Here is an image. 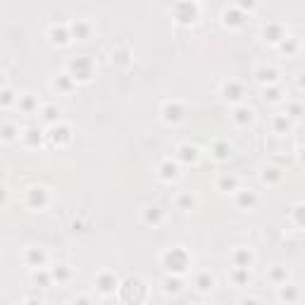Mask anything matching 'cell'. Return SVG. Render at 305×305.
<instances>
[{
    "mask_svg": "<svg viewBox=\"0 0 305 305\" xmlns=\"http://www.w3.org/2000/svg\"><path fill=\"white\" fill-rule=\"evenodd\" d=\"M162 263H165L167 270H169L174 277H177V274H181V272L188 267L191 257H188V253L184 248H169L165 253V257H162Z\"/></svg>",
    "mask_w": 305,
    "mask_h": 305,
    "instance_id": "1",
    "label": "cell"
},
{
    "mask_svg": "<svg viewBox=\"0 0 305 305\" xmlns=\"http://www.w3.org/2000/svg\"><path fill=\"white\" fill-rule=\"evenodd\" d=\"M91 70H93V64H91L89 57H76V60L70 62V76L72 79L86 81V79H91Z\"/></svg>",
    "mask_w": 305,
    "mask_h": 305,
    "instance_id": "2",
    "label": "cell"
},
{
    "mask_svg": "<svg viewBox=\"0 0 305 305\" xmlns=\"http://www.w3.org/2000/svg\"><path fill=\"white\" fill-rule=\"evenodd\" d=\"M27 203H29V208L43 210L46 205H48V191H46L43 186H31L27 191Z\"/></svg>",
    "mask_w": 305,
    "mask_h": 305,
    "instance_id": "3",
    "label": "cell"
},
{
    "mask_svg": "<svg viewBox=\"0 0 305 305\" xmlns=\"http://www.w3.org/2000/svg\"><path fill=\"white\" fill-rule=\"evenodd\" d=\"M117 277H115V274H112V272H100V274H98V279H96V289L100 293H103V296H110V293H115L117 291Z\"/></svg>",
    "mask_w": 305,
    "mask_h": 305,
    "instance_id": "4",
    "label": "cell"
},
{
    "mask_svg": "<svg viewBox=\"0 0 305 305\" xmlns=\"http://www.w3.org/2000/svg\"><path fill=\"white\" fill-rule=\"evenodd\" d=\"M184 115H186V107L181 103H177V100H169V103L162 105V119L165 122H179V119H184Z\"/></svg>",
    "mask_w": 305,
    "mask_h": 305,
    "instance_id": "5",
    "label": "cell"
},
{
    "mask_svg": "<svg viewBox=\"0 0 305 305\" xmlns=\"http://www.w3.org/2000/svg\"><path fill=\"white\" fill-rule=\"evenodd\" d=\"M48 139L53 141L55 146H64V143H70V141H72L70 126H64V124H53V126H50Z\"/></svg>",
    "mask_w": 305,
    "mask_h": 305,
    "instance_id": "6",
    "label": "cell"
},
{
    "mask_svg": "<svg viewBox=\"0 0 305 305\" xmlns=\"http://www.w3.org/2000/svg\"><path fill=\"white\" fill-rule=\"evenodd\" d=\"M24 260H27V265H31V267H36V270H41L43 265L48 263V255H46V250L43 248H27Z\"/></svg>",
    "mask_w": 305,
    "mask_h": 305,
    "instance_id": "7",
    "label": "cell"
},
{
    "mask_svg": "<svg viewBox=\"0 0 305 305\" xmlns=\"http://www.w3.org/2000/svg\"><path fill=\"white\" fill-rule=\"evenodd\" d=\"M222 93H224V98H227V100H231V103H238V100L243 98V86L238 81H234V79H229V81L222 86Z\"/></svg>",
    "mask_w": 305,
    "mask_h": 305,
    "instance_id": "8",
    "label": "cell"
},
{
    "mask_svg": "<svg viewBox=\"0 0 305 305\" xmlns=\"http://www.w3.org/2000/svg\"><path fill=\"white\" fill-rule=\"evenodd\" d=\"M263 36L270 43H279V41H284V38H286V36H284V27H281L279 21H270V24L263 29Z\"/></svg>",
    "mask_w": 305,
    "mask_h": 305,
    "instance_id": "9",
    "label": "cell"
},
{
    "mask_svg": "<svg viewBox=\"0 0 305 305\" xmlns=\"http://www.w3.org/2000/svg\"><path fill=\"white\" fill-rule=\"evenodd\" d=\"M231 260H234V267H243V270H248L250 265H253V253H250L248 248H236L234 255H231Z\"/></svg>",
    "mask_w": 305,
    "mask_h": 305,
    "instance_id": "10",
    "label": "cell"
},
{
    "mask_svg": "<svg viewBox=\"0 0 305 305\" xmlns=\"http://www.w3.org/2000/svg\"><path fill=\"white\" fill-rule=\"evenodd\" d=\"M255 76H257V81H260V83H267V86H272V83L277 81L279 72L274 70V67H267V64H263V67H257V70H255Z\"/></svg>",
    "mask_w": 305,
    "mask_h": 305,
    "instance_id": "11",
    "label": "cell"
},
{
    "mask_svg": "<svg viewBox=\"0 0 305 305\" xmlns=\"http://www.w3.org/2000/svg\"><path fill=\"white\" fill-rule=\"evenodd\" d=\"M257 203V195H255V191H243V188H238L236 191V205L238 208H253Z\"/></svg>",
    "mask_w": 305,
    "mask_h": 305,
    "instance_id": "12",
    "label": "cell"
},
{
    "mask_svg": "<svg viewBox=\"0 0 305 305\" xmlns=\"http://www.w3.org/2000/svg\"><path fill=\"white\" fill-rule=\"evenodd\" d=\"M177 158H179L181 162H195V160H198V148L191 146V143H181V146L177 148Z\"/></svg>",
    "mask_w": 305,
    "mask_h": 305,
    "instance_id": "13",
    "label": "cell"
},
{
    "mask_svg": "<svg viewBox=\"0 0 305 305\" xmlns=\"http://www.w3.org/2000/svg\"><path fill=\"white\" fill-rule=\"evenodd\" d=\"M174 12H177V19H179V21H193L195 12H198V7L188 5V3H181V5L174 7Z\"/></svg>",
    "mask_w": 305,
    "mask_h": 305,
    "instance_id": "14",
    "label": "cell"
},
{
    "mask_svg": "<svg viewBox=\"0 0 305 305\" xmlns=\"http://www.w3.org/2000/svg\"><path fill=\"white\" fill-rule=\"evenodd\" d=\"M143 222L158 227V224L162 222V210H160L158 205H146V208H143Z\"/></svg>",
    "mask_w": 305,
    "mask_h": 305,
    "instance_id": "15",
    "label": "cell"
},
{
    "mask_svg": "<svg viewBox=\"0 0 305 305\" xmlns=\"http://www.w3.org/2000/svg\"><path fill=\"white\" fill-rule=\"evenodd\" d=\"M179 177V167H177V162H172V160H165L162 165H160V179L165 181H172Z\"/></svg>",
    "mask_w": 305,
    "mask_h": 305,
    "instance_id": "16",
    "label": "cell"
},
{
    "mask_svg": "<svg viewBox=\"0 0 305 305\" xmlns=\"http://www.w3.org/2000/svg\"><path fill=\"white\" fill-rule=\"evenodd\" d=\"M253 115L255 112L250 110V107H246V105H238L234 110V122L236 124H241V126H246V124H250L253 122Z\"/></svg>",
    "mask_w": 305,
    "mask_h": 305,
    "instance_id": "17",
    "label": "cell"
},
{
    "mask_svg": "<svg viewBox=\"0 0 305 305\" xmlns=\"http://www.w3.org/2000/svg\"><path fill=\"white\" fill-rule=\"evenodd\" d=\"M279 300H284V303H296V300H298V289L293 284H281L279 286Z\"/></svg>",
    "mask_w": 305,
    "mask_h": 305,
    "instance_id": "18",
    "label": "cell"
},
{
    "mask_svg": "<svg viewBox=\"0 0 305 305\" xmlns=\"http://www.w3.org/2000/svg\"><path fill=\"white\" fill-rule=\"evenodd\" d=\"M212 155H215V160H229L231 158V146L227 141H215L212 143Z\"/></svg>",
    "mask_w": 305,
    "mask_h": 305,
    "instance_id": "19",
    "label": "cell"
},
{
    "mask_svg": "<svg viewBox=\"0 0 305 305\" xmlns=\"http://www.w3.org/2000/svg\"><path fill=\"white\" fill-rule=\"evenodd\" d=\"M217 186L222 188V191H229V193H236L238 191V179H236L234 174H224V177H220Z\"/></svg>",
    "mask_w": 305,
    "mask_h": 305,
    "instance_id": "20",
    "label": "cell"
},
{
    "mask_svg": "<svg viewBox=\"0 0 305 305\" xmlns=\"http://www.w3.org/2000/svg\"><path fill=\"white\" fill-rule=\"evenodd\" d=\"M212 286H215V279H212L210 272H201V274L195 277V289H198V291H210Z\"/></svg>",
    "mask_w": 305,
    "mask_h": 305,
    "instance_id": "21",
    "label": "cell"
},
{
    "mask_svg": "<svg viewBox=\"0 0 305 305\" xmlns=\"http://www.w3.org/2000/svg\"><path fill=\"white\" fill-rule=\"evenodd\" d=\"M272 129H274V134H286L291 129V119L286 117V115H277V117L272 119Z\"/></svg>",
    "mask_w": 305,
    "mask_h": 305,
    "instance_id": "22",
    "label": "cell"
},
{
    "mask_svg": "<svg viewBox=\"0 0 305 305\" xmlns=\"http://www.w3.org/2000/svg\"><path fill=\"white\" fill-rule=\"evenodd\" d=\"M231 281H234L236 286H246L250 284V272L243 270V267H234V272H231Z\"/></svg>",
    "mask_w": 305,
    "mask_h": 305,
    "instance_id": "23",
    "label": "cell"
},
{
    "mask_svg": "<svg viewBox=\"0 0 305 305\" xmlns=\"http://www.w3.org/2000/svg\"><path fill=\"white\" fill-rule=\"evenodd\" d=\"M50 38H53L55 43H67V38H70V31H67V27H62V24H60V27H57V24H53V27H50Z\"/></svg>",
    "mask_w": 305,
    "mask_h": 305,
    "instance_id": "24",
    "label": "cell"
},
{
    "mask_svg": "<svg viewBox=\"0 0 305 305\" xmlns=\"http://www.w3.org/2000/svg\"><path fill=\"white\" fill-rule=\"evenodd\" d=\"M72 34H74L76 38H86V36L91 34L89 21H83V19H76V21H72Z\"/></svg>",
    "mask_w": 305,
    "mask_h": 305,
    "instance_id": "25",
    "label": "cell"
},
{
    "mask_svg": "<svg viewBox=\"0 0 305 305\" xmlns=\"http://www.w3.org/2000/svg\"><path fill=\"white\" fill-rule=\"evenodd\" d=\"M50 274H53V279H57V281H67V279L72 277V270L67 265H55V267L50 270Z\"/></svg>",
    "mask_w": 305,
    "mask_h": 305,
    "instance_id": "26",
    "label": "cell"
},
{
    "mask_svg": "<svg viewBox=\"0 0 305 305\" xmlns=\"http://www.w3.org/2000/svg\"><path fill=\"white\" fill-rule=\"evenodd\" d=\"M24 141H27L29 146H38V143L43 141V132H41V129H34V126H31V129H27V132H24Z\"/></svg>",
    "mask_w": 305,
    "mask_h": 305,
    "instance_id": "27",
    "label": "cell"
},
{
    "mask_svg": "<svg viewBox=\"0 0 305 305\" xmlns=\"http://www.w3.org/2000/svg\"><path fill=\"white\" fill-rule=\"evenodd\" d=\"M281 89H279L277 83H272V86H265V100H270V103H279L281 100Z\"/></svg>",
    "mask_w": 305,
    "mask_h": 305,
    "instance_id": "28",
    "label": "cell"
},
{
    "mask_svg": "<svg viewBox=\"0 0 305 305\" xmlns=\"http://www.w3.org/2000/svg\"><path fill=\"white\" fill-rule=\"evenodd\" d=\"M129 57H132V53H129V48L112 50V62H115V64H122V67H126V64H129Z\"/></svg>",
    "mask_w": 305,
    "mask_h": 305,
    "instance_id": "29",
    "label": "cell"
},
{
    "mask_svg": "<svg viewBox=\"0 0 305 305\" xmlns=\"http://www.w3.org/2000/svg\"><path fill=\"white\" fill-rule=\"evenodd\" d=\"M270 279L274 281L277 286L286 284V279H289V272H286V267H274V270L270 272Z\"/></svg>",
    "mask_w": 305,
    "mask_h": 305,
    "instance_id": "30",
    "label": "cell"
},
{
    "mask_svg": "<svg viewBox=\"0 0 305 305\" xmlns=\"http://www.w3.org/2000/svg\"><path fill=\"white\" fill-rule=\"evenodd\" d=\"M31 279H34V284H41V286H48L50 281H53V274L50 272H46L41 267V270H36L34 274H31Z\"/></svg>",
    "mask_w": 305,
    "mask_h": 305,
    "instance_id": "31",
    "label": "cell"
},
{
    "mask_svg": "<svg viewBox=\"0 0 305 305\" xmlns=\"http://www.w3.org/2000/svg\"><path fill=\"white\" fill-rule=\"evenodd\" d=\"M177 205L181 210H193L195 208V198L191 193H179L177 195Z\"/></svg>",
    "mask_w": 305,
    "mask_h": 305,
    "instance_id": "32",
    "label": "cell"
},
{
    "mask_svg": "<svg viewBox=\"0 0 305 305\" xmlns=\"http://www.w3.org/2000/svg\"><path fill=\"white\" fill-rule=\"evenodd\" d=\"M19 110H24V112H34L36 110V98L31 96V93H27V96H19Z\"/></svg>",
    "mask_w": 305,
    "mask_h": 305,
    "instance_id": "33",
    "label": "cell"
},
{
    "mask_svg": "<svg viewBox=\"0 0 305 305\" xmlns=\"http://www.w3.org/2000/svg\"><path fill=\"white\" fill-rule=\"evenodd\" d=\"M43 117H46V122H50V124H60V110H57L55 105H46L43 107Z\"/></svg>",
    "mask_w": 305,
    "mask_h": 305,
    "instance_id": "34",
    "label": "cell"
},
{
    "mask_svg": "<svg viewBox=\"0 0 305 305\" xmlns=\"http://www.w3.org/2000/svg\"><path fill=\"white\" fill-rule=\"evenodd\" d=\"M281 179V172H279L277 167H265L263 169V181L265 184H274V181Z\"/></svg>",
    "mask_w": 305,
    "mask_h": 305,
    "instance_id": "35",
    "label": "cell"
},
{
    "mask_svg": "<svg viewBox=\"0 0 305 305\" xmlns=\"http://www.w3.org/2000/svg\"><path fill=\"white\" fill-rule=\"evenodd\" d=\"M3 141H5V143H10V141H14L17 139V134H19V129H17V126L14 124H10V122H5V124H3Z\"/></svg>",
    "mask_w": 305,
    "mask_h": 305,
    "instance_id": "36",
    "label": "cell"
},
{
    "mask_svg": "<svg viewBox=\"0 0 305 305\" xmlns=\"http://www.w3.org/2000/svg\"><path fill=\"white\" fill-rule=\"evenodd\" d=\"M165 291H167V293H179V291H181L179 277H167V279H165Z\"/></svg>",
    "mask_w": 305,
    "mask_h": 305,
    "instance_id": "37",
    "label": "cell"
},
{
    "mask_svg": "<svg viewBox=\"0 0 305 305\" xmlns=\"http://www.w3.org/2000/svg\"><path fill=\"white\" fill-rule=\"evenodd\" d=\"M57 91H70L72 89V76L70 74H62L60 79H55V83H53Z\"/></svg>",
    "mask_w": 305,
    "mask_h": 305,
    "instance_id": "38",
    "label": "cell"
},
{
    "mask_svg": "<svg viewBox=\"0 0 305 305\" xmlns=\"http://www.w3.org/2000/svg\"><path fill=\"white\" fill-rule=\"evenodd\" d=\"M296 48H298V38L296 36H289V38L281 41V50L284 53H296Z\"/></svg>",
    "mask_w": 305,
    "mask_h": 305,
    "instance_id": "39",
    "label": "cell"
},
{
    "mask_svg": "<svg viewBox=\"0 0 305 305\" xmlns=\"http://www.w3.org/2000/svg\"><path fill=\"white\" fill-rule=\"evenodd\" d=\"M224 21H227V24H231V27H238V24H241V12H238V10H231V12H224Z\"/></svg>",
    "mask_w": 305,
    "mask_h": 305,
    "instance_id": "40",
    "label": "cell"
},
{
    "mask_svg": "<svg viewBox=\"0 0 305 305\" xmlns=\"http://www.w3.org/2000/svg\"><path fill=\"white\" fill-rule=\"evenodd\" d=\"M303 115V105L300 103H289L286 105V117H300Z\"/></svg>",
    "mask_w": 305,
    "mask_h": 305,
    "instance_id": "41",
    "label": "cell"
},
{
    "mask_svg": "<svg viewBox=\"0 0 305 305\" xmlns=\"http://www.w3.org/2000/svg\"><path fill=\"white\" fill-rule=\"evenodd\" d=\"M293 220H296L300 227H305V203H300V205L293 208Z\"/></svg>",
    "mask_w": 305,
    "mask_h": 305,
    "instance_id": "42",
    "label": "cell"
},
{
    "mask_svg": "<svg viewBox=\"0 0 305 305\" xmlns=\"http://www.w3.org/2000/svg\"><path fill=\"white\" fill-rule=\"evenodd\" d=\"M0 96H3V98H0V103L5 105V107H7V105H10V103H12V100H14V96H12V91L7 89V86H5V89H3V93H0Z\"/></svg>",
    "mask_w": 305,
    "mask_h": 305,
    "instance_id": "43",
    "label": "cell"
},
{
    "mask_svg": "<svg viewBox=\"0 0 305 305\" xmlns=\"http://www.w3.org/2000/svg\"><path fill=\"white\" fill-rule=\"evenodd\" d=\"M72 305H91V298L89 296H76V298L72 300Z\"/></svg>",
    "mask_w": 305,
    "mask_h": 305,
    "instance_id": "44",
    "label": "cell"
},
{
    "mask_svg": "<svg viewBox=\"0 0 305 305\" xmlns=\"http://www.w3.org/2000/svg\"><path fill=\"white\" fill-rule=\"evenodd\" d=\"M241 305H260V303H257L255 298H243V300H241Z\"/></svg>",
    "mask_w": 305,
    "mask_h": 305,
    "instance_id": "45",
    "label": "cell"
},
{
    "mask_svg": "<svg viewBox=\"0 0 305 305\" xmlns=\"http://www.w3.org/2000/svg\"><path fill=\"white\" fill-rule=\"evenodd\" d=\"M24 305H43L41 300H36V298H27L24 300Z\"/></svg>",
    "mask_w": 305,
    "mask_h": 305,
    "instance_id": "46",
    "label": "cell"
},
{
    "mask_svg": "<svg viewBox=\"0 0 305 305\" xmlns=\"http://www.w3.org/2000/svg\"><path fill=\"white\" fill-rule=\"evenodd\" d=\"M298 86H300V89H305V74L298 76Z\"/></svg>",
    "mask_w": 305,
    "mask_h": 305,
    "instance_id": "47",
    "label": "cell"
},
{
    "mask_svg": "<svg viewBox=\"0 0 305 305\" xmlns=\"http://www.w3.org/2000/svg\"><path fill=\"white\" fill-rule=\"evenodd\" d=\"M241 7H243V10H253L255 5H253V3H241Z\"/></svg>",
    "mask_w": 305,
    "mask_h": 305,
    "instance_id": "48",
    "label": "cell"
},
{
    "mask_svg": "<svg viewBox=\"0 0 305 305\" xmlns=\"http://www.w3.org/2000/svg\"><path fill=\"white\" fill-rule=\"evenodd\" d=\"M300 160H303V162H305V148H303V150H300Z\"/></svg>",
    "mask_w": 305,
    "mask_h": 305,
    "instance_id": "49",
    "label": "cell"
},
{
    "mask_svg": "<svg viewBox=\"0 0 305 305\" xmlns=\"http://www.w3.org/2000/svg\"><path fill=\"white\" fill-rule=\"evenodd\" d=\"M198 305H201V303H198Z\"/></svg>",
    "mask_w": 305,
    "mask_h": 305,
    "instance_id": "50",
    "label": "cell"
}]
</instances>
